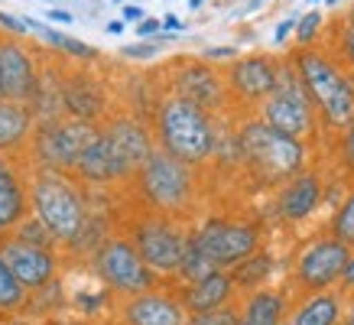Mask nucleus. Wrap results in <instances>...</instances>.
I'll return each instance as SVG.
<instances>
[{
    "label": "nucleus",
    "mask_w": 354,
    "mask_h": 325,
    "mask_svg": "<svg viewBox=\"0 0 354 325\" xmlns=\"http://www.w3.org/2000/svg\"><path fill=\"white\" fill-rule=\"evenodd\" d=\"M150 124L156 147L176 156V160L195 166V169H205L218 156L225 124L218 120V114L205 111L195 101H185V98L166 91L153 104Z\"/></svg>",
    "instance_id": "1"
},
{
    "label": "nucleus",
    "mask_w": 354,
    "mask_h": 325,
    "mask_svg": "<svg viewBox=\"0 0 354 325\" xmlns=\"http://www.w3.org/2000/svg\"><path fill=\"white\" fill-rule=\"evenodd\" d=\"M234 133H237V156H241L237 169L250 176L260 189H279L286 179H292L302 169H309L312 147L273 130L257 114H247V118L234 120Z\"/></svg>",
    "instance_id": "2"
},
{
    "label": "nucleus",
    "mask_w": 354,
    "mask_h": 325,
    "mask_svg": "<svg viewBox=\"0 0 354 325\" xmlns=\"http://www.w3.org/2000/svg\"><path fill=\"white\" fill-rule=\"evenodd\" d=\"M290 59L315 104L322 133L335 143L354 118V75L325 46H296Z\"/></svg>",
    "instance_id": "3"
},
{
    "label": "nucleus",
    "mask_w": 354,
    "mask_h": 325,
    "mask_svg": "<svg viewBox=\"0 0 354 325\" xmlns=\"http://www.w3.org/2000/svg\"><path fill=\"white\" fill-rule=\"evenodd\" d=\"M127 189H133V198H137L140 208L162 212V215L183 218V221H195L198 198H202L198 169L169 156L160 147L140 166V173L133 176V183Z\"/></svg>",
    "instance_id": "4"
},
{
    "label": "nucleus",
    "mask_w": 354,
    "mask_h": 325,
    "mask_svg": "<svg viewBox=\"0 0 354 325\" xmlns=\"http://www.w3.org/2000/svg\"><path fill=\"white\" fill-rule=\"evenodd\" d=\"M351 244L335 238L328 228L312 231L309 238H302L292 250L286 263V286L292 296H309V292L335 290L344 277V267L351 260Z\"/></svg>",
    "instance_id": "5"
},
{
    "label": "nucleus",
    "mask_w": 354,
    "mask_h": 325,
    "mask_svg": "<svg viewBox=\"0 0 354 325\" xmlns=\"http://www.w3.org/2000/svg\"><path fill=\"white\" fill-rule=\"evenodd\" d=\"M130 215L133 218L124 221V234L137 244L140 257L150 263V270H156L162 280L172 283L179 263L185 257V248H189L192 221L162 215V212H150V208H140V205Z\"/></svg>",
    "instance_id": "6"
},
{
    "label": "nucleus",
    "mask_w": 354,
    "mask_h": 325,
    "mask_svg": "<svg viewBox=\"0 0 354 325\" xmlns=\"http://www.w3.org/2000/svg\"><path fill=\"white\" fill-rule=\"evenodd\" d=\"M257 118L263 124H270L273 130H279V133L306 143V147H315L325 137L322 120L315 114V104H312V98L306 91V85H302L292 59H283L279 85L273 88V95L257 108Z\"/></svg>",
    "instance_id": "7"
},
{
    "label": "nucleus",
    "mask_w": 354,
    "mask_h": 325,
    "mask_svg": "<svg viewBox=\"0 0 354 325\" xmlns=\"http://www.w3.org/2000/svg\"><path fill=\"white\" fill-rule=\"evenodd\" d=\"M192 244L218 270H231L267 244V228L257 218L205 215L192 221Z\"/></svg>",
    "instance_id": "8"
},
{
    "label": "nucleus",
    "mask_w": 354,
    "mask_h": 325,
    "mask_svg": "<svg viewBox=\"0 0 354 325\" xmlns=\"http://www.w3.org/2000/svg\"><path fill=\"white\" fill-rule=\"evenodd\" d=\"M85 263L118 299H127V296H137V292L156 290L162 283H169L162 280L156 270H150V263L140 257L137 244L124 231H111L108 238L101 241V248Z\"/></svg>",
    "instance_id": "9"
},
{
    "label": "nucleus",
    "mask_w": 354,
    "mask_h": 325,
    "mask_svg": "<svg viewBox=\"0 0 354 325\" xmlns=\"http://www.w3.org/2000/svg\"><path fill=\"white\" fill-rule=\"evenodd\" d=\"M101 124L75 118H55L43 120L30 143V166H46V169H59V173H75L78 160L85 150L97 140Z\"/></svg>",
    "instance_id": "10"
},
{
    "label": "nucleus",
    "mask_w": 354,
    "mask_h": 325,
    "mask_svg": "<svg viewBox=\"0 0 354 325\" xmlns=\"http://www.w3.org/2000/svg\"><path fill=\"white\" fill-rule=\"evenodd\" d=\"M166 78H169L172 95L195 101V104H202L205 111H212L218 118L225 111H234L225 72H218L215 65L205 62V59H179V62H172L166 68Z\"/></svg>",
    "instance_id": "11"
},
{
    "label": "nucleus",
    "mask_w": 354,
    "mask_h": 325,
    "mask_svg": "<svg viewBox=\"0 0 354 325\" xmlns=\"http://www.w3.org/2000/svg\"><path fill=\"white\" fill-rule=\"evenodd\" d=\"M279 72H283V59L270 53L241 55L225 68V82L231 91V104L257 114V108L273 95L279 85Z\"/></svg>",
    "instance_id": "12"
},
{
    "label": "nucleus",
    "mask_w": 354,
    "mask_h": 325,
    "mask_svg": "<svg viewBox=\"0 0 354 325\" xmlns=\"http://www.w3.org/2000/svg\"><path fill=\"white\" fill-rule=\"evenodd\" d=\"M0 254L10 263V270L20 277V283L30 292L43 290L49 283L62 280V270L68 267L62 248H46V244H32L20 234H3L0 238Z\"/></svg>",
    "instance_id": "13"
},
{
    "label": "nucleus",
    "mask_w": 354,
    "mask_h": 325,
    "mask_svg": "<svg viewBox=\"0 0 354 325\" xmlns=\"http://www.w3.org/2000/svg\"><path fill=\"white\" fill-rule=\"evenodd\" d=\"M325 195H328L325 173L319 166H309L292 179H286L279 189H273V218L283 228L296 231L319 215V208L325 205Z\"/></svg>",
    "instance_id": "14"
},
{
    "label": "nucleus",
    "mask_w": 354,
    "mask_h": 325,
    "mask_svg": "<svg viewBox=\"0 0 354 325\" xmlns=\"http://www.w3.org/2000/svg\"><path fill=\"white\" fill-rule=\"evenodd\" d=\"M114 319L118 325H189L192 315L185 309L176 283H162L156 290L118 299Z\"/></svg>",
    "instance_id": "15"
},
{
    "label": "nucleus",
    "mask_w": 354,
    "mask_h": 325,
    "mask_svg": "<svg viewBox=\"0 0 354 325\" xmlns=\"http://www.w3.org/2000/svg\"><path fill=\"white\" fill-rule=\"evenodd\" d=\"M43 59L17 36H0V98L32 104L39 95Z\"/></svg>",
    "instance_id": "16"
},
{
    "label": "nucleus",
    "mask_w": 354,
    "mask_h": 325,
    "mask_svg": "<svg viewBox=\"0 0 354 325\" xmlns=\"http://www.w3.org/2000/svg\"><path fill=\"white\" fill-rule=\"evenodd\" d=\"M62 108L65 118L91 120V124H104L114 114L108 85L82 65L62 68Z\"/></svg>",
    "instance_id": "17"
},
{
    "label": "nucleus",
    "mask_w": 354,
    "mask_h": 325,
    "mask_svg": "<svg viewBox=\"0 0 354 325\" xmlns=\"http://www.w3.org/2000/svg\"><path fill=\"white\" fill-rule=\"evenodd\" d=\"M30 215V160L0 156V238L13 234Z\"/></svg>",
    "instance_id": "18"
},
{
    "label": "nucleus",
    "mask_w": 354,
    "mask_h": 325,
    "mask_svg": "<svg viewBox=\"0 0 354 325\" xmlns=\"http://www.w3.org/2000/svg\"><path fill=\"white\" fill-rule=\"evenodd\" d=\"M351 313H354V306L348 303V296L335 286V290L296 296L283 325H342Z\"/></svg>",
    "instance_id": "19"
},
{
    "label": "nucleus",
    "mask_w": 354,
    "mask_h": 325,
    "mask_svg": "<svg viewBox=\"0 0 354 325\" xmlns=\"http://www.w3.org/2000/svg\"><path fill=\"white\" fill-rule=\"evenodd\" d=\"M36 127H39V118L32 104L0 98V156L30 160V143Z\"/></svg>",
    "instance_id": "20"
},
{
    "label": "nucleus",
    "mask_w": 354,
    "mask_h": 325,
    "mask_svg": "<svg viewBox=\"0 0 354 325\" xmlns=\"http://www.w3.org/2000/svg\"><path fill=\"white\" fill-rule=\"evenodd\" d=\"M292 296L286 283H270L263 290L244 292L237 299L241 309V325H283L292 309Z\"/></svg>",
    "instance_id": "21"
},
{
    "label": "nucleus",
    "mask_w": 354,
    "mask_h": 325,
    "mask_svg": "<svg viewBox=\"0 0 354 325\" xmlns=\"http://www.w3.org/2000/svg\"><path fill=\"white\" fill-rule=\"evenodd\" d=\"M179 296H183L189 315L198 313H212V309H221V306H231L241 299V290H237L231 270H212L208 277L195 283H185V286H176Z\"/></svg>",
    "instance_id": "22"
},
{
    "label": "nucleus",
    "mask_w": 354,
    "mask_h": 325,
    "mask_svg": "<svg viewBox=\"0 0 354 325\" xmlns=\"http://www.w3.org/2000/svg\"><path fill=\"white\" fill-rule=\"evenodd\" d=\"M279 270H283V267H279V257L263 244L257 254H250V257L241 260L237 267H231V277H234L237 290H241V296H244V292H254V290L270 286Z\"/></svg>",
    "instance_id": "23"
},
{
    "label": "nucleus",
    "mask_w": 354,
    "mask_h": 325,
    "mask_svg": "<svg viewBox=\"0 0 354 325\" xmlns=\"http://www.w3.org/2000/svg\"><path fill=\"white\" fill-rule=\"evenodd\" d=\"M30 309V290L20 283V277L10 270V263L0 254V319L20 315Z\"/></svg>",
    "instance_id": "24"
},
{
    "label": "nucleus",
    "mask_w": 354,
    "mask_h": 325,
    "mask_svg": "<svg viewBox=\"0 0 354 325\" xmlns=\"http://www.w3.org/2000/svg\"><path fill=\"white\" fill-rule=\"evenodd\" d=\"M322 228H328L335 238H342L344 244H351L354 248V179L348 183L342 202L332 208V215H328V221H325Z\"/></svg>",
    "instance_id": "25"
},
{
    "label": "nucleus",
    "mask_w": 354,
    "mask_h": 325,
    "mask_svg": "<svg viewBox=\"0 0 354 325\" xmlns=\"http://www.w3.org/2000/svg\"><path fill=\"white\" fill-rule=\"evenodd\" d=\"M328 53L338 59V62L348 68L354 75V23L344 17L342 20V26H338V32H335V39H332V46H325Z\"/></svg>",
    "instance_id": "26"
},
{
    "label": "nucleus",
    "mask_w": 354,
    "mask_h": 325,
    "mask_svg": "<svg viewBox=\"0 0 354 325\" xmlns=\"http://www.w3.org/2000/svg\"><path fill=\"white\" fill-rule=\"evenodd\" d=\"M322 30H325V17L322 10H309L302 13L299 23H296V46H319L322 39Z\"/></svg>",
    "instance_id": "27"
},
{
    "label": "nucleus",
    "mask_w": 354,
    "mask_h": 325,
    "mask_svg": "<svg viewBox=\"0 0 354 325\" xmlns=\"http://www.w3.org/2000/svg\"><path fill=\"white\" fill-rule=\"evenodd\" d=\"M332 147H335V162H338V169H342V176L351 183L354 179V118H351V124H348V130H344Z\"/></svg>",
    "instance_id": "28"
},
{
    "label": "nucleus",
    "mask_w": 354,
    "mask_h": 325,
    "mask_svg": "<svg viewBox=\"0 0 354 325\" xmlns=\"http://www.w3.org/2000/svg\"><path fill=\"white\" fill-rule=\"evenodd\" d=\"M189 325H241V309H237V303H231L221 309H212V313H198L189 319Z\"/></svg>",
    "instance_id": "29"
},
{
    "label": "nucleus",
    "mask_w": 354,
    "mask_h": 325,
    "mask_svg": "<svg viewBox=\"0 0 354 325\" xmlns=\"http://www.w3.org/2000/svg\"><path fill=\"white\" fill-rule=\"evenodd\" d=\"M120 55H124V59H130V62H147V59H156V55H160V43L124 46V49H120Z\"/></svg>",
    "instance_id": "30"
},
{
    "label": "nucleus",
    "mask_w": 354,
    "mask_h": 325,
    "mask_svg": "<svg viewBox=\"0 0 354 325\" xmlns=\"http://www.w3.org/2000/svg\"><path fill=\"white\" fill-rule=\"evenodd\" d=\"M202 59L205 62H234V59H241V53H237V46H208V49H205L202 53Z\"/></svg>",
    "instance_id": "31"
},
{
    "label": "nucleus",
    "mask_w": 354,
    "mask_h": 325,
    "mask_svg": "<svg viewBox=\"0 0 354 325\" xmlns=\"http://www.w3.org/2000/svg\"><path fill=\"white\" fill-rule=\"evenodd\" d=\"M0 30L7 32V36H17V39H26V23L20 17H10V13H0Z\"/></svg>",
    "instance_id": "32"
},
{
    "label": "nucleus",
    "mask_w": 354,
    "mask_h": 325,
    "mask_svg": "<svg viewBox=\"0 0 354 325\" xmlns=\"http://www.w3.org/2000/svg\"><path fill=\"white\" fill-rule=\"evenodd\" d=\"M49 325H118V319H82V315H62Z\"/></svg>",
    "instance_id": "33"
},
{
    "label": "nucleus",
    "mask_w": 354,
    "mask_h": 325,
    "mask_svg": "<svg viewBox=\"0 0 354 325\" xmlns=\"http://www.w3.org/2000/svg\"><path fill=\"white\" fill-rule=\"evenodd\" d=\"M338 290L348 296V303L354 306V250H351V260H348V267H344V277L338 283Z\"/></svg>",
    "instance_id": "34"
},
{
    "label": "nucleus",
    "mask_w": 354,
    "mask_h": 325,
    "mask_svg": "<svg viewBox=\"0 0 354 325\" xmlns=\"http://www.w3.org/2000/svg\"><path fill=\"white\" fill-rule=\"evenodd\" d=\"M156 32H162V20H153V17H147V20L137 23V36H140V39H153Z\"/></svg>",
    "instance_id": "35"
},
{
    "label": "nucleus",
    "mask_w": 354,
    "mask_h": 325,
    "mask_svg": "<svg viewBox=\"0 0 354 325\" xmlns=\"http://www.w3.org/2000/svg\"><path fill=\"white\" fill-rule=\"evenodd\" d=\"M0 325H49L46 319H36L32 313H20V315H7L0 319Z\"/></svg>",
    "instance_id": "36"
},
{
    "label": "nucleus",
    "mask_w": 354,
    "mask_h": 325,
    "mask_svg": "<svg viewBox=\"0 0 354 325\" xmlns=\"http://www.w3.org/2000/svg\"><path fill=\"white\" fill-rule=\"evenodd\" d=\"M296 23H299V17H290V20H283V23L277 26V32H273V39H277V43H286L292 32H296Z\"/></svg>",
    "instance_id": "37"
},
{
    "label": "nucleus",
    "mask_w": 354,
    "mask_h": 325,
    "mask_svg": "<svg viewBox=\"0 0 354 325\" xmlns=\"http://www.w3.org/2000/svg\"><path fill=\"white\" fill-rule=\"evenodd\" d=\"M124 20H133V23L147 20V17H143V7H133V3H127V7H124Z\"/></svg>",
    "instance_id": "38"
},
{
    "label": "nucleus",
    "mask_w": 354,
    "mask_h": 325,
    "mask_svg": "<svg viewBox=\"0 0 354 325\" xmlns=\"http://www.w3.org/2000/svg\"><path fill=\"white\" fill-rule=\"evenodd\" d=\"M46 17H49V20H55V23H72V13H68V10H55V7H49V10H46Z\"/></svg>",
    "instance_id": "39"
},
{
    "label": "nucleus",
    "mask_w": 354,
    "mask_h": 325,
    "mask_svg": "<svg viewBox=\"0 0 354 325\" xmlns=\"http://www.w3.org/2000/svg\"><path fill=\"white\" fill-rule=\"evenodd\" d=\"M162 26H166V30H183V23L176 20V17H166V20H162Z\"/></svg>",
    "instance_id": "40"
},
{
    "label": "nucleus",
    "mask_w": 354,
    "mask_h": 325,
    "mask_svg": "<svg viewBox=\"0 0 354 325\" xmlns=\"http://www.w3.org/2000/svg\"><path fill=\"white\" fill-rule=\"evenodd\" d=\"M108 32H124V23H120V20H111L108 23Z\"/></svg>",
    "instance_id": "41"
},
{
    "label": "nucleus",
    "mask_w": 354,
    "mask_h": 325,
    "mask_svg": "<svg viewBox=\"0 0 354 325\" xmlns=\"http://www.w3.org/2000/svg\"><path fill=\"white\" fill-rule=\"evenodd\" d=\"M260 3H267V0H247V10H260Z\"/></svg>",
    "instance_id": "42"
},
{
    "label": "nucleus",
    "mask_w": 354,
    "mask_h": 325,
    "mask_svg": "<svg viewBox=\"0 0 354 325\" xmlns=\"http://www.w3.org/2000/svg\"><path fill=\"white\" fill-rule=\"evenodd\" d=\"M189 7H192V10H198V7H202V0H189Z\"/></svg>",
    "instance_id": "43"
},
{
    "label": "nucleus",
    "mask_w": 354,
    "mask_h": 325,
    "mask_svg": "<svg viewBox=\"0 0 354 325\" xmlns=\"http://www.w3.org/2000/svg\"><path fill=\"white\" fill-rule=\"evenodd\" d=\"M342 325H354V313H351V315H348V319H344V322H342Z\"/></svg>",
    "instance_id": "44"
},
{
    "label": "nucleus",
    "mask_w": 354,
    "mask_h": 325,
    "mask_svg": "<svg viewBox=\"0 0 354 325\" xmlns=\"http://www.w3.org/2000/svg\"><path fill=\"white\" fill-rule=\"evenodd\" d=\"M348 20H351V23H354V3H351V10H348Z\"/></svg>",
    "instance_id": "45"
},
{
    "label": "nucleus",
    "mask_w": 354,
    "mask_h": 325,
    "mask_svg": "<svg viewBox=\"0 0 354 325\" xmlns=\"http://www.w3.org/2000/svg\"><path fill=\"white\" fill-rule=\"evenodd\" d=\"M309 3H319V0H309Z\"/></svg>",
    "instance_id": "46"
}]
</instances>
